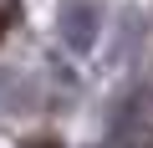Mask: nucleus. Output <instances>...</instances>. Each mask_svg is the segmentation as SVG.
Returning <instances> with one entry per match:
<instances>
[{
  "label": "nucleus",
  "mask_w": 153,
  "mask_h": 148,
  "mask_svg": "<svg viewBox=\"0 0 153 148\" xmlns=\"http://www.w3.org/2000/svg\"><path fill=\"white\" fill-rule=\"evenodd\" d=\"M21 21V0H0V41L10 36V26Z\"/></svg>",
  "instance_id": "nucleus-1"
},
{
  "label": "nucleus",
  "mask_w": 153,
  "mask_h": 148,
  "mask_svg": "<svg viewBox=\"0 0 153 148\" xmlns=\"http://www.w3.org/2000/svg\"><path fill=\"white\" fill-rule=\"evenodd\" d=\"M31 148H56V143H46V138H36V143H31Z\"/></svg>",
  "instance_id": "nucleus-2"
}]
</instances>
